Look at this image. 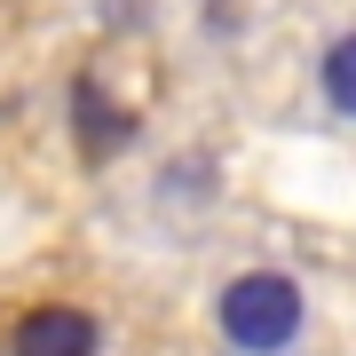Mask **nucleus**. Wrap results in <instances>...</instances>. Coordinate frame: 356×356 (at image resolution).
<instances>
[{"mask_svg": "<svg viewBox=\"0 0 356 356\" xmlns=\"http://www.w3.org/2000/svg\"><path fill=\"white\" fill-rule=\"evenodd\" d=\"M214 325H222V341L238 356H285L301 341V325H309V301H301V285L285 269H245V277L222 285Z\"/></svg>", "mask_w": 356, "mask_h": 356, "instance_id": "f257e3e1", "label": "nucleus"}, {"mask_svg": "<svg viewBox=\"0 0 356 356\" xmlns=\"http://www.w3.org/2000/svg\"><path fill=\"white\" fill-rule=\"evenodd\" d=\"M72 135H79V159L103 166V159H119V151L135 143V111L111 103L95 79H72Z\"/></svg>", "mask_w": 356, "mask_h": 356, "instance_id": "f03ea898", "label": "nucleus"}, {"mask_svg": "<svg viewBox=\"0 0 356 356\" xmlns=\"http://www.w3.org/2000/svg\"><path fill=\"white\" fill-rule=\"evenodd\" d=\"M95 317L88 309H64V301H48V309H32L24 325H16V356H95Z\"/></svg>", "mask_w": 356, "mask_h": 356, "instance_id": "7ed1b4c3", "label": "nucleus"}, {"mask_svg": "<svg viewBox=\"0 0 356 356\" xmlns=\"http://www.w3.org/2000/svg\"><path fill=\"white\" fill-rule=\"evenodd\" d=\"M317 88H325V103H332L341 119H356V32H341V40L317 56Z\"/></svg>", "mask_w": 356, "mask_h": 356, "instance_id": "20e7f679", "label": "nucleus"}]
</instances>
